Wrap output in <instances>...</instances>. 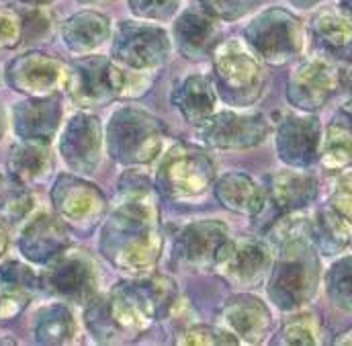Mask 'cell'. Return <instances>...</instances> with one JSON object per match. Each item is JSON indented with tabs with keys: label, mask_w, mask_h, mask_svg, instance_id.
<instances>
[{
	"label": "cell",
	"mask_w": 352,
	"mask_h": 346,
	"mask_svg": "<svg viewBox=\"0 0 352 346\" xmlns=\"http://www.w3.org/2000/svg\"><path fill=\"white\" fill-rule=\"evenodd\" d=\"M156 191L146 174L127 171L119 180L121 201L100 228V255L133 277L154 270L164 248Z\"/></svg>",
	"instance_id": "cell-1"
},
{
	"label": "cell",
	"mask_w": 352,
	"mask_h": 346,
	"mask_svg": "<svg viewBox=\"0 0 352 346\" xmlns=\"http://www.w3.org/2000/svg\"><path fill=\"white\" fill-rule=\"evenodd\" d=\"M266 240L278 252L266 279L268 299L283 312H299L316 297L322 279L311 219L299 215V211L285 213L283 219L272 224Z\"/></svg>",
	"instance_id": "cell-2"
},
{
	"label": "cell",
	"mask_w": 352,
	"mask_h": 346,
	"mask_svg": "<svg viewBox=\"0 0 352 346\" xmlns=\"http://www.w3.org/2000/svg\"><path fill=\"white\" fill-rule=\"evenodd\" d=\"M178 299L176 283L168 274H142L117 283L109 293L111 314L125 338L148 332L166 318Z\"/></svg>",
	"instance_id": "cell-3"
},
{
	"label": "cell",
	"mask_w": 352,
	"mask_h": 346,
	"mask_svg": "<svg viewBox=\"0 0 352 346\" xmlns=\"http://www.w3.org/2000/svg\"><path fill=\"white\" fill-rule=\"evenodd\" d=\"M168 140L166 125L138 107L117 109L107 123L104 142L109 156L123 166H146L162 156Z\"/></svg>",
	"instance_id": "cell-4"
},
{
	"label": "cell",
	"mask_w": 352,
	"mask_h": 346,
	"mask_svg": "<svg viewBox=\"0 0 352 346\" xmlns=\"http://www.w3.org/2000/svg\"><path fill=\"white\" fill-rule=\"evenodd\" d=\"M211 62L213 85L228 105L248 107L264 94L268 76L263 60H258L248 43L236 37L221 39L211 54Z\"/></svg>",
	"instance_id": "cell-5"
},
{
	"label": "cell",
	"mask_w": 352,
	"mask_h": 346,
	"mask_svg": "<svg viewBox=\"0 0 352 346\" xmlns=\"http://www.w3.org/2000/svg\"><path fill=\"white\" fill-rule=\"evenodd\" d=\"M215 182V162L203 150L186 142L173 144L160 158L156 188L173 201L203 197Z\"/></svg>",
	"instance_id": "cell-6"
},
{
	"label": "cell",
	"mask_w": 352,
	"mask_h": 346,
	"mask_svg": "<svg viewBox=\"0 0 352 346\" xmlns=\"http://www.w3.org/2000/svg\"><path fill=\"white\" fill-rule=\"evenodd\" d=\"M246 43L270 66L293 62L305 45V31L297 17L285 8H266L244 29Z\"/></svg>",
	"instance_id": "cell-7"
},
{
	"label": "cell",
	"mask_w": 352,
	"mask_h": 346,
	"mask_svg": "<svg viewBox=\"0 0 352 346\" xmlns=\"http://www.w3.org/2000/svg\"><path fill=\"white\" fill-rule=\"evenodd\" d=\"M173 43L158 25L121 21L113 33V60L129 70H156L170 58Z\"/></svg>",
	"instance_id": "cell-8"
},
{
	"label": "cell",
	"mask_w": 352,
	"mask_h": 346,
	"mask_svg": "<svg viewBox=\"0 0 352 346\" xmlns=\"http://www.w3.org/2000/svg\"><path fill=\"white\" fill-rule=\"evenodd\" d=\"M127 74L115 60L87 56L70 66L68 94L78 107H104L125 94Z\"/></svg>",
	"instance_id": "cell-9"
},
{
	"label": "cell",
	"mask_w": 352,
	"mask_h": 346,
	"mask_svg": "<svg viewBox=\"0 0 352 346\" xmlns=\"http://www.w3.org/2000/svg\"><path fill=\"white\" fill-rule=\"evenodd\" d=\"M52 205L56 215L74 232H92L107 213L102 191L80 178V174H60L52 186Z\"/></svg>",
	"instance_id": "cell-10"
},
{
	"label": "cell",
	"mask_w": 352,
	"mask_h": 346,
	"mask_svg": "<svg viewBox=\"0 0 352 346\" xmlns=\"http://www.w3.org/2000/svg\"><path fill=\"white\" fill-rule=\"evenodd\" d=\"M230 240V228L221 219H197L176 234L173 259L186 270H213Z\"/></svg>",
	"instance_id": "cell-11"
},
{
	"label": "cell",
	"mask_w": 352,
	"mask_h": 346,
	"mask_svg": "<svg viewBox=\"0 0 352 346\" xmlns=\"http://www.w3.org/2000/svg\"><path fill=\"white\" fill-rule=\"evenodd\" d=\"M274 248L266 238H232L221 260L213 268L226 283L240 289H254L268 279Z\"/></svg>",
	"instance_id": "cell-12"
},
{
	"label": "cell",
	"mask_w": 352,
	"mask_h": 346,
	"mask_svg": "<svg viewBox=\"0 0 352 346\" xmlns=\"http://www.w3.org/2000/svg\"><path fill=\"white\" fill-rule=\"evenodd\" d=\"M205 146L215 150H248L261 146L270 133V123L263 113L217 111L197 127Z\"/></svg>",
	"instance_id": "cell-13"
},
{
	"label": "cell",
	"mask_w": 352,
	"mask_h": 346,
	"mask_svg": "<svg viewBox=\"0 0 352 346\" xmlns=\"http://www.w3.org/2000/svg\"><path fill=\"white\" fill-rule=\"evenodd\" d=\"M344 70L330 58H311L301 62L289 76L287 100L299 111L314 113L340 92Z\"/></svg>",
	"instance_id": "cell-14"
},
{
	"label": "cell",
	"mask_w": 352,
	"mask_h": 346,
	"mask_svg": "<svg viewBox=\"0 0 352 346\" xmlns=\"http://www.w3.org/2000/svg\"><path fill=\"white\" fill-rule=\"evenodd\" d=\"M322 125L311 113H289L276 125L274 150L283 164L309 169L322 156Z\"/></svg>",
	"instance_id": "cell-15"
},
{
	"label": "cell",
	"mask_w": 352,
	"mask_h": 346,
	"mask_svg": "<svg viewBox=\"0 0 352 346\" xmlns=\"http://www.w3.org/2000/svg\"><path fill=\"white\" fill-rule=\"evenodd\" d=\"M43 287L70 303L87 305L98 287L96 266L85 250L68 248L47 264Z\"/></svg>",
	"instance_id": "cell-16"
},
{
	"label": "cell",
	"mask_w": 352,
	"mask_h": 346,
	"mask_svg": "<svg viewBox=\"0 0 352 346\" xmlns=\"http://www.w3.org/2000/svg\"><path fill=\"white\" fill-rule=\"evenodd\" d=\"M6 83L12 90L27 96H52L60 90H68L70 68L47 54L27 52L8 64Z\"/></svg>",
	"instance_id": "cell-17"
},
{
	"label": "cell",
	"mask_w": 352,
	"mask_h": 346,
	"mask_svg": "<svg viewBox=\"0 0 352 346\" xmlns=\"http://www.w3.org/2000/svg\"><path fill=\"white\" fill-rule=\"evenodd\" d=\"M102 125L92 113H76L66 123L60 138V156L74 174L96 173L102 156Z\"/></svg>",
	"instance_id": "cell-18"
},
{
	"label": "cell",
	"mask_w": 352,
	"mask_h": 346,
	"mask_svg": "<svg viewBox=\"0 0 352 346\" xmlns=\"http://www.w3.org/2000/svg\"><path fill=\"white\" fill-rule=\"evenodd\" d=\"M223 328H228L242 345H264L274 330V320L261 297L238 293L230 297L219 314Z\"/></svg>",
	"instance_id": "cell-19"
},
{
	"label": "cell",
	"mask_w": 352,
	"mask_h": 346,
	"mask_svg": "<svg viewBox=\"0 0 352 346\" xmlns=\"http://www.w3.org/2000/svg\"><path fill=\"white\" fill-rule=\"evenodd\" d=\"M173 33L180 56L190 62L211 58L213 50L221 41L219 19L205 10L203 6L182 10L175 21Z\"/></svg>",
	"instance_id": "cell-20"
},
{
	"label": "cell",
	"mask_w": 352,
	"mask_h": 346,
	"mask_svg": "<svg viewBox=\"0 0 352 346\" xmlns=\"http://www.w3.org/2000/svg\"><path fill=\"white\" fill-rule=\"evenodd\" d=\"M68 248H70V232L68 226L58 215H50V213L35 215L19 236L21 255L35 264H50Z\"/></svg>",
	"instance_id": "cell-21"
},
{
	"label": "cell",
	"mask_w": 352,
	"mask_h": 346,
	"mask_svg": "<svg viewBox=\"0 0 352 346\" xmlns=\"http://www.w3.org/2000/svg\"><path fill=\"white\" fill-rule=\"evenodd\" d=\"M62 123V100L52 96H29L12 109V127L19 140L52 142Z\"/></svg>",
	"instance_id": "cell-22"
},
{
	"label": "cell",
	"mask_w": 352,
	"mask_h": 346,
	"mask_svg": "<svg viewBox=\"0 0 352 346\" xmlns=\"http://www.w3.org/2000/svg\"><path fill=\"white\" fill-rule=\"evenodd\" d=\"M314 43L332 60L352 62V12L344 6L320 10L309 25Z\"/></svg>",
	"instance_id": "cell-23"
},
{
	"label": "cell",
	"mask_w": 352,
	"mask_h": 346,
	"mask_svg": "<svg viewBox=\"0 0 352 346\" xmlns=\"http://www.w3.org/2000/svg\"><path fill=\"white\" fill-rule=\"evenodd\" d=\"M320 184L318 178L305 169H285L270 178L268 184V199L274 205L276 211L285 213H297L305 207H309L318 197Z\"/></svg>",
	"instance_id": "cell-24"
},
{
	"label": "cell",
	"mask_w": 352,
	"mask_h": 346,
	"mask_svg": "<svg viewBox=\"0 0 352 346\" xmlns=\"http://www.w3.org/2000/svg\"><path fill=\"white\" fill-rule=\"evenodd\" d=\"M215 199L221 207L236 215L258 217L268 199V188L261 186L252 176L244 173H228L215 182Z\"/></svg>",
	"instance_id": "cell-25"
},
{
	"label": "cell",
	"mask_w": 352,
	"mask_h": 346,
	"mask_svg": "<svg viewBox=\"0 0 352 346\" xmlns=\"http://www.w3.org/2000/svg\"><path fill=\"white\" fill-rule=\"evenodd\" d=\"M54 160L50 142L43 140H19L6 160L8 178L31 188L39 182H43L52 173Z\"/></svg>",
	"instance_id": "cell-26"
},
{
	"label": "cell",
	"mask_w": 352,
	"mask_h": 346,
	"mask_svg": "<svg viewBox=\"0 0 352 346\" xmlns=\"http://www.w3.org/2000/svg\"><path fill=\"white\" fill-rule=\"evenodd\" d=\"M217 88L213 85V78L205 74H190L182 78L173 90V105L180 111V115L186 119V123L199 127L205 123L211 115L217 113Z\"/></svg>",
	"instance_id": "cell-27"
},
{
	"label": "cell",
	"mask_w": 352,
	"mask_h": 346,
	"mask_svg": "<svg viewBox=\"0 0 352 346\" xmlns=\"http://www.w3.org/2000/svg\"><path fill=\"white\" fill-rule=\"evenodd\" d=\"M111 37V21L96 10H80L62 23V39L72 54L88 56Z\"/></svg>",
	"instance_id": "cell-28"
},
{
	"label": "cell",
	"mask_w": 352,
	"mask_h": 346,
	"mask_svg": "<svg viewBox=\"0 0 352 346\" xmlns=\"http://www.w3.org/2000/svg\"><path fill=\"white\" fill-rule=\"evenodd\" d=\"M320 160L324 169L334 173L352 169V113L340 109V113L330 121Z\"/></svg>",
	"instance_id": "cell-29"
},
{
	"label": "cell",
	"mask_w": 352,
	"mask_h": 346,
	"mask_svg": "<svg viewBox=\"0 0 352 346\" xmlns=\"http://www.w3.org/2000/svg\"><path fill=\"white\" fill-rule=\"evenodd\" d=\"M311 238L326 257L342 252L352 242V226L330 205H324L311 217Z\"/></svg>",
	"instance_id": "cell-30"
},
{
	"label": "cell",
	"mask_w": 352,
	"mask_h": 346,
	"mask_svg": "<svg viewBox=\"0 0 352 346\" xmlns=\"http://www.w3.org/2000/svg\"><path fill=\"white\" fill-rule=\"evenodd\" d=\"M33 336L37 345L62 346L74 343L76 338V320L68 305L52 303L35 316Z\"/></svg>",
	"instance_id": "cell-31"
},
{
	"label": "cell",
	"mask_w": 352,
	"mask_h": 346,
	"mask_svg": "<svg viewBox=\"0 0 352 346\" xmlns=\"http://www.w3.org/2000/svg\"><path fill=\"white\" fill-rule=\"evenodd\" d=\"M85 324H87L90 336L100 345H115L125 338L111 314L109 295L104 297V295L96 293L88 301L87 310H85Z\"/></svg>",
	"instance_id": "cell-32"
},
{
	"label": "cell",
	"mask_w": 352,
	"mask_h": 346,
	"mask_svg": "<svg viewBox=\"0 0 352 346\" xmlns=\"http://www.w3.org/2000/svg\"><path fill=\"white\" fill-rule=\"evenodd\" d=\"M278 343L289 346H314L322 343L320 318L311 312H299L280 328Z\"/></svg>",
	"instance_id": "cell-33"
},
{
	"label": "cell",
	"mask_w": 352,
	"mask_h": 346,
	"mask_svg": "<svg viewBox=\"0 0 352 346\" xmlns=\"http://www.w3.org/2000/svg\"><path fill=\"white\" fill-rule=\"evenodd\" d=\"M326 291L336 307L352 312V257L336 260L328 268Z\"/></svg>",
	"instance_id": "cell-34"
},
{
	"label": "cell",
	"mask_w": 352,
	"mask_h": 346,
	"mask_svg": "<svg viewBox=\"0 0 352 346\" xmlns=\"http://www.w3.org/2000/svg\"><path fill=\"white\" fill-rule=\"evenodd\" d=\"M0 287H8L21 293L33 295L37 289L43 287V277H39L31 266L23 262L8 260L0 264Z\"/></svg>",
	"instance_id": "cell-35"
},
{
	"label": "cell",
	"mask_w": 352,
	"mask_h": 346,
	"mask_svg": "<svg viewBox=\"0 0 352 346\" xmlns=\"http://www.w3.org/2000/svg\"><path fill=\"white\" fill-rule=\"evenodd\" d=\"M33 209V197L27 186L10 180L4 188V197L0 201V213L8 224H16L27 217Z\"/></svg>",
	"instance_id": "cell-36"
},
{
	"label": "cell",
	"mask_w": 352,
	"mask_h": 346,
	"mask_svg": "<svg viewBox=\"0 0 352 346\" xmlns=\"http://www.w3.org/2000/svg\"><path fill=\"white\" fill-rule=\"evenodd\" d=\"M176 345L184 346H209V345H242L228 328H217V326H188L184 332L178 334Z\"/></svg>",
	"instance_id": "cell-37"
},
{
	"label": "cell",
	"mask_w": 352,
	"mask_h": 346,
	"mask_svg": "<svg viewBox=\"0 0 352 346\" xmlns=\"http://www.w3.org/2000/svg\"><path fill=\"white\" fill-rule=\"evenodd\" d=\"M131 12L140 19L166 21L178 12L180 0H127Z\"/></svg>",
	"instance_id": "cell-38"
},
{
	"label": "cell",
	"mask_w": 352,
	"mask_h": 346,
	"mask_svg": "<svg viewBox=\"0 0 352 346\" xmlns=\"http://www.w3.org/2000/svg\"><path fill=\"white\" fill-rule=\"evenodd\" d=\"M328 205L336 209L352 226V171H342V174L334 180Z\"/></svg>",
	"instance_id": "cell-39"
},
{
	"label": "cell",
	"mask_w": 352,
	"mask_h": 346,
	"mask_svg": "<svg viewBox=\"0 0 352 346\" xmlns=\"http://www.w3.org/2000/svg\"><path fill=\"white\" fill-rule=\"evenodd\" d=\"M256 4L258 0H201V6L219 21H238L240 17L248 14Z\"/></svg>",
	"instance_id": "cell-40"
},
{
	"label": "cell",
	"mask_w": 352,
	"mask_h": 346,
	"mask_svg": "<svg viewBox=\"0 0 352 346\" xmlns=\"http://www.w3.org/2000/svg\"><path fill=\"white\" fill-rule=\"evenodd\" d=\"M23 41V19L0 4V52L16 47Z\"/></svg>",
	"instance_id": "cell-41"
},
{
	"label": "cell",
	"mask_w": 352,
	"mask_h": 346,
	"mask_svg": "<svg viewBox=\"0 0 352 346\" xmlns=\"http://www.w3.org/2000/svg\"><path fill=\"white\" fill-rule=\"evenodd\" d=\"M23 19V41L43 37L50 31V19L41 10H31Z\"/></svg>",
	"instance_id": "cell-42"
},
{
	"label": "cell",
	"mask_w": 352,
	"mask_h": 346,
	"mask_svg": "<svg viewBox=\"0 0 352 346\" xmlns=\"http://www.w3.org/2000/svg\"><path fill=\"white\" fill-rule=\"evenodd\" d=\"M291 6H297V8H311L316 4H320L322 0H287Z\"/></svg>",
	"instance_id": "cell-43"
},
{
	"label": "cell",
	"mask_w": 352,
	"mask_h": 346,
	"mask_svg": "<svg viewBox=\"0 0 352 346\" xmlns=\"http://www.w3.org/2000/svg\"><path fill=\"white\" fill-rule=\"evenodd\" d=\"M334 345L336 346L352 345V328L351 330H346V332H342V334H338V338H334Z\"/></svg>",
	"instance_id": "cell-44"
},
{
	"label": "cell",
	"mask_w": 352,
	"mask_h": 346,
	"mask_svg": "<svg viewBox=\"0 0 352 346\" xmlns=\"http://www.w3.org/2000/svg\"><path fill=\"white\" fill-rule=\"evenodd\" d=\"M6 248H8V238H6V232H4V228L0 226V257L6 252Z\"/></svg>",
	"instance_id": "cell-45"
},
{
	"label": "cell",
	"mask_w": 352,
	"mask_h": 346,
	"mask_svg": "<svg viewBox=\"0 0 352 346\" xmlns=\"http://www.w3.org/2000/svg\"><path fill=\"white\" fill-rule=\"evenodd\" d=\"M78 2H82V4H96V6H100V4H109V2H113V0H78Z\"/></svg>",
	"instance_id": "cell-46"
},
{
	"label": "cell",
	"mask_w": 352,
	"mask_h": 346,
	"mask_svg": "<svg viewBox=\"0 0 352 346\" xmlns=\"http://www.w3.org/2000/svg\"><path fill=\"white\" fill-rule=\"evenodd\" d=\"M19 2H25V4H33V6H41V4H47L52 0H19Z\"/></svg>",
	"instance_id": "cell-47"
},
{
	"label": "cell",
	"mask_w": 352,
	"mask_h": 346,
	"mask_svg": "<svg viewBox=\"0 0 352 346\" xmlns=\"http://www.w3.org/2000/svg\"><path fill=\"white\" fill-rule=\"evenodd\" d=\"M4 125H6V121H4V111H2V105H0V138L4 133Z\"/></svg>",
	"instance_id": "cell-48"
},
{
	"label": "cell",
	"mask_w": 352,
	"mask_h": 346,
	"mask_svg": "<svg viewBox=\"0 0 352 346\" xmlns=\"http://www.w3.org/2000/svg\"><path fill=\"white\" fill-rule=\"evenodd\" d=\"M4 188H6V184H4V180H2V176H0V201H2V197H4Z\"/></svg>",
	"instance_id": "cell-49"
},
{
	"label": "cell",
	"mask_w": 352,
	"mask_h": 346,
	"mask_svg": "<svg viewBox=\"0 0 352 346\" xmlns=\"http://www.w3.org/2000/svg\"><path fill=\"white\" fill-rule=\"evenodd\" d=\"M342 6H344V8H349V10L352 12V0H342Z\"/></svg>",
	"instance_id": "cell-50"
}]
</instances>
